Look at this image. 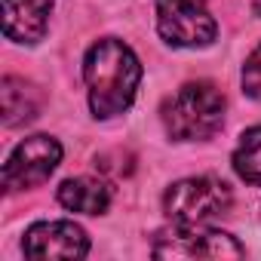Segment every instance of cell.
I'll return each instance as SVG.
<instances>
[{
  "instance_id": "6da1fadb",
  "label": "cell",
  "mask_w": 261,
  "mask_h": 261,
  "mask_svg": "<svg viewBox=\"0 0 261 261\" xmlns=\"http://www.w3.org/2000/svg\"><path fill=\"white\" fill-rule=\"evenodd\" d=\"M83 80L89 89V108L98 120L123 114L136 101L142 83L139 56L117 37H105L89 46L83 59Z\"/></svg>"
},
{
  "instance_id": "7a4b0ae2",
  "label": "cell",
  "mask_w": 261,
  "mask_h": 261,
  "mask_svg": "<svg viewBox=\"0 0 261 261\" xmlns=\"http://www.w3.org/2000/svg\"><path fill=\"white\" fill-rule=\"evenodd\" d=\"M160 117L175 142H203L212 139L224 123V95L209 80L185 83L163 101Z\"/></svg>"
},
{
  "instance_id": "3957f363",
  "label": "cell",
  "mask_w": 261,
  "mask_h": 261,
  "mask_svg": "<svg viewBox=\"0 0 261 261\" xmlns=\"http://www.w3.org/2000/svg\"><path fill=\"white\" fill-rule=\"evenodd\" d=\"M230 188L221 178L212 175H197V178H181L175 181L166 197L163 209L172 221L178 224H206L230 209Z\"/></svg>"
},
{
  "instance_id": "277c9868",
  "label": "cell",
  "mask_w": 261,
  "mask_h": 261,
  "mask_svg": "<svg viewBox=\"0 0 261 261\" xmlns=\"http://www.w3.org/2000/svg\"><path fill=\"white\" fill-rule=\"evenodd\" d=\"M157 31L169 46L200 49L218 34L206 0H157Z\"/></svg>"
},
{
  "instance_id": "5b68a950",
  "label": "cell",
  "mask_w": 261,
  "mask_h": 261,
  "mask_svg": "<svg viewBox=\"0 0 261 261\" xmlns=\"http://www.w3.org/2000/svg\"><path fill=\"white\" fill-rule=\"evenodd\" d=\"M151 255L157 258H243L246 249L224 230L206 224H178L157 237Z\"/></svg>"
},
{
  "instance_id": "8992f818",
  "label": "cell",
  "mask_w": 261,
  "mask_h": 261,
  "mask_svg": "<svg viewBox=\"0 0 261 261\" xmlns=\"http://www.w3.org/2000/svg\"><path fill=\"white\" fill-rule=\"evenodd\" d=\"M62 163V145L53 136H31L16 145L4 166V188L13 191H28L43 185Z\"/></svg>"
},
{
  "instance_id": "52a82bcc",
  "label": "cell",
  "mask_w": 261,
  "mask_h": 261,
  "mask_svg": "<svg viewBox=\"0 0 261 261\" xmlns=\"http://www.w3.org/2000/svg\"><path fill=\"white\" fill-rule=\"evenodd\" d=\"M22 252L28 258H83L89 237L74 221H40L25 230Z\"/></svg>"
},
{
  "instance_id": "ba28073f",
  "label": "cell",
  "mask_w": 261,
  "mask_h": 261,
  "mask_svg": "<svg viewBox=\"0 0 261 261\" xmlns=\"http://www.w3.org/2000/svg\"><path fill=\"white\" fill-rule=\"evenodd\" d=\"M53 0H4V34L13 43H37L46 34Z\"/></svg>"
},
{
  "instance_id": "9c48e42d",
  "label": "cell",
  "mask_w": 261,
  "mask_h": 261,
  "mask_svg": "<svg viewBox=\"0 0 261 261\" xmlns=\"http://www.w3.org/2000/svg\"><path fill=\"white\" fill-rule=\"evenodd\" d=\"M43 108V92L28 83L25 77H13L7 74L0 83V111H4V123L7 126H22L31 123Z\"/></svg>"
},
{
  "instance_id": "30bf717a",
  "label": "cell",
  "mask_w": 261,
  "mask_h": 261,
  "mask_svg": "<svg viewBox=\"0 0 261 261\" xmlns=\"http://www.w3.org/2000/svg\"><path fill=\"white\" fill-rule=\"evenodd\" d=\"M59 203L71 212L101 215L111 206V188L98 178H68L59 188Z\"/></svg>"
},
{
  "instance_id": "8fae6325",
  "label": "cell",
  "mask_w": 261,
  "mask_h": 261,
  "mask_svg": "<svg viewBox=\"0 0 261 261\" xmlns=\"http://www.w3.org/2000/svg\"><path fill=\"white\" fill-rule=\"evenodd\" d=\"M233 172L246 185H258L261 188V126L246 129V133L240 136V145L233 151Z\"/></svg>"
},
{
  "instance_id": "7c38bea8",
  "label": "cell",
  "mask_w": 261,
  "mask_h": 261,
  "mask_svg": "<svg viewBox=\"0 0 261 261\" xmlns=\"http://www.w3.org/2000/svg\"><path fill=\"white\" fill-rule=\"evenodd\" d=\"M243 92L255 101H261V43L252 49V56L243 65Z\"/></svg>"
}]
</instances>
